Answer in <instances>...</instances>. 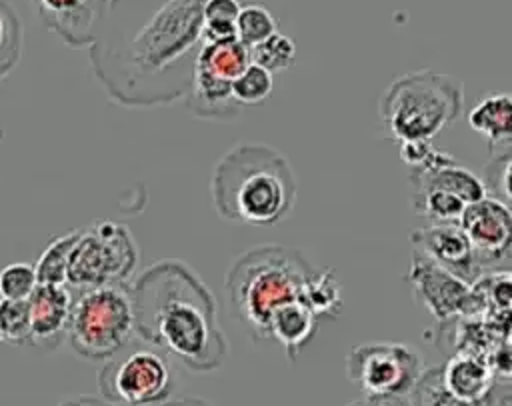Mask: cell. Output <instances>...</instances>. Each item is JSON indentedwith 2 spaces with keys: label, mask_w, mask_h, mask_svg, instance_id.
<instances>
[{
  "label": "cell",
  "mask_w": 512,
  "mask_h": 406,
  "mask_svg": "<svg viewBox=\"0 0 512 406\" xmlns=\"http://www.w3.org/2000/svg\"><path fill=\"white\" fill-rule=\"evenodd\" d=\"M206 0H108L90 64L110 100L154 108L186 98L204 46Z\"/></svg>",
  "instance_id": "1"
},
{
  "label": "cell",
  "mask_w": 512,
  "mask_h": 406,
  "mask_svg": "<svg viewBox=\"0 0 512 406\" xmlns=\"http://www.w3.org/2000/svg\"><path fill=\"white\" fill-rule=\"evenodd\" d=\"M130 292L140 340L194 372H212L224 364L228 342L216 298L186 262H154L130 284Z\"/></svg>",
  "instance_id": "2"
},
{
  "label": "cell",
  "mask_w": 512,
  "mask_h": 406,
  "mask_svg": "<svg viewBox=\"0 0 512 406\" xmlns=\"http://www.w3.org/2000/svg\"><path fill=\"white\" fill-rule=\"evenodd\" d=\"M210 192L220 218L272 226L292 212L298 184L284 154L266 144H238L216 162Z\"/></svg>",
  "instance_id": "3"
},
{
  "label": "cell",
  "mask_w": 512,
  "mask_h": 406,
  "mask_svg": "<svg viewBox=\"0 0 512 406\" xmlns=\"http://www.w3.org/2000/svg\"><path fill=\"white\" fill-rule=\"evenodd\" d=\"M316 270L292 248L262 244L242 252L230 266L224 290L252 340L270 342V320L282 306L302 300Z\"/></svg>",
  "instance_id": "4"
},
{
  "label": "cell",
  "mask_w": 512,
  "mask_h": 406,
  "mask_svg": "<svg viewBox=\"0 0 512 406\" xmlns=\"http://www.w3.org/2000/svg\"><path fill=\"white\" fill-rule=\"evenodd\" d=\"M462 98V86L454 76L422 68L390 82L380 96L378 114L396 142H432L456 122Z\"/></svg>",
  "instance_id": "5"
},
{
  "label": "cell",
  "mask_w": 512,
  "mask_h": 406,
  "mask_svg": "<svg viewBox=\"0 0 512 406\" xmlns=\"http://www.w3.org/2000/svg\"><path fill=\"white\" fill-rule=\"evenodd\" d=\"M68 342L92 362H104L124 350L136 334L130 282L72 290Z\"/></svg>",
  "instance_id": "6"
},
{
  "label": "cell",
  "mask_w": 512,
  "mask_h": 406,
  "mask_svg": "<svg viewBox=\"0 0 512 406\" xmlns=\"http://www.w3.org/2000/svg\"><path fill=\"white\" fill-rule=\"evenodd\" d=\"M102 398L116 406H152L168 400L174 368L168 354L148 342H130L98 370Z\"/></svg>",
  "instance_id": "7"
},
{
  "label": "cell",
  "mask_w": 512,
  "mask_h": 406,
  "mask_svg": "<svg viewBox=\"0 0 512 406\" xmlns=\"http://www.w3.org/2000/svg\"><path fill=\"white\" fill-rule=\"evenodd\" d=\"M138 266V246L126 224L96 220L80 228L68 268V286L84 290L104 284L130 282Z\"/></svg>",
  "instance_id": "8"
},
{
  "label": "cell",
  "mask_w": 512,
  "mask_h": 406,
  "mask_svg": "<svg viewBox=\"0 0 512 406\" xmlns=\"http://www.w3.org/2000/svg\"><path fill=\"white\" fill-rule=\"evenodd\" d=\"M424 372L422 354L404 342H364L346 356V376L364 396H408Z\"/></svg>",
  "instance_id": "9"
},
{
  "label": "cell",
  "mask_w": 512,
  "mask_h": 406,
  "mask_svg": "<svg viewBox=\"0 0 512 406\" xmlns=\"http://www.w3.org/2000/svg\"><path fill=\"white\" fill-rule=\"evenodd\" d=\"M480 270L496 268L512 258V210L500 200L486 196L468 204L460 222Z\"/></svg>",
  "instance_id": "10"
},
{
  "label": "cell",
  "mask_w": 512,
  "mask_h": 406,
  "mask_svg": "<svg viewBox=\"0 0 512 406\" xmlns=\"http://www.w3.org/2000/svg\"><path fill=\"white\" fill-rule=\"evenodd\" d=\"M408 280L426 310L440 322L476 308V292L470 288V282L444 270L416 250L412 254Z\"/></svg>",
  "instance_id": "11"
},
{
  "label": "cell",
  "mask_w": 512,
  "mask_h": 406,
  "mask_svg": "<svg viewBox=\"0 0 512 406\" xmlns=\"http://www.w3.org/2000/svg\"><path fill=\"white\" fill-rule=\"evenodd\" d=\"M38 20L74 48L92 46L100 34L108 0H30Z\"/></svg>",
  "instance_id": "12"
},
{
  "label": "cell",
  "mask_w": 512,
  "mask_h": 406,
  "mask_svg": "<svg viewBox=\"0 0 512 406\" xmlns=\"http://www.w3.org/2000/svg\"><path fill=\"white\" fill-rule=\"evenodd\" d=\"M410 242L416 252L458 278L466 282L478 278L480 268L472 244L460 224H432L428 228H418L410 234Z\"/></svg>",
  "instance_id": "13"
},
{
  "label": "cell",
  "mask_w": 512,
  "mask_h": 406,
  "mask_svg": "<svg viewBox=\"0 0 512 406\" xmlns=\"http://www.w3.org/2000/svg\"><path fill=\"white\" fill-rule=\"evenodd\" d=\"M74 292L66 284H38L28 298L30 346L52 350L68 338Z\"/></svg>",
  "instance_id": "14"
},
{
  "label": "cell",
  "mask_w": 512,
  "mask_h": 406,
  "mask_svg": "<svg viewBox=\"0 0 512 406\" xmlns=\"http://www.w3.org/2000/svg\"><path fill=\"white\" fill-rule=\"evenodd\" d=\"M410 190H444L466 204H474L488 196L480 176L456 162L452 154L438 148H434L422 166L410 168Z\"/></svg>",
  "instance_id": "15"
},
{
  "label": "cell",
  "mask_w": 512,
  "mask_h": 406,
  "mask_svg": "<svg viewBox=\"0 0 512 406\" xmlns=\"http://www.w3.org/2000/svg\"><path fill=\"white\" fill-rule=\"evenodd\" d=\"M440 368L442 382L452 394L472 402L486 400L488 396H492L496 376L488 358L480 356L478 352H458L452 358H448Z\"/></svg>",
  "instance_id": "16"
},
{
  "label": "cell",
  "mask_w": 512,
  "mask_h": 406,
  "mask_svg": "<svg viewBox=\"0 0 512 406\" xmlns=\"http://www.w3.org/2000/svg\"><path fill=\"white\" fill-rule=\"evenodd\" d=\"M470 128L492 148L512 144V92H492L468 112Z\"/></svg>",
  "instance_id": "17"
},
{
  "label": "cell",
  "mask_w": 512,
  "mask_h": 406,
  "mask_svg": "<svg viewBox=\"0 0 512 406\" xmlns=\"http://www.w3.org/2000/svg\"><path fill=\"white\" fill-rule=\"evenodd\" d=\"M318 320L320 318L302 300L290 302L274 312L270 320V340L280 342L294 362L302 348L314 338Z\"/></svg>",
  "instance_id": "18"
},
{
  "label": "cell",
  "mask_w": 512,
  "mask_h": 406,
  "mask_svg": "<svg viewBox=\"0 0 512 406\" xmlns=\"http://www.w3.org/2000/svg\"><path fill=\"white\" fill-rule=\"evenodd\" d=\"M250 64V48L244 46L238 38L226 42H204L198 52L194 72L224 84H232Z\"/></svg>",
  "instance_id": "19"
},
{
  "label": "cell",
  "mask_w": 512,
  "mask_h": 406,
  "mask_svg": "<svg viewBox=\"0 0 512 406\" xmlns=\"http://www.w3.org/2000/svg\"><path fill=\"white\" fill-rule=\"evenodd\" d=\"M78 238H80V228L60 234L46 244L44 252L40 254V258L34 264L38 284H66L68 282V268H70L72 252L78 244Z\"/></svg>",
  "instance_id": "20"
},
{
  "label": "cell",
  "mask_w": 512,
  "mask_h": 406,
  "mask_svg": "<svg viewBox=\"0 0 512 406\" xmlns=\"http://www.w3.org/2000/svg\"><path fill=\"white\" fill-rule=\"evenodd\" d=\"M302 302L318 318H336L342 310V286L332 268L316 270L308 280Z\"/></svg>",
  "instance_id": "21"
},
{
  "label": "cell",
  "mask_w": 512,
  "mask_h": 406,
  "mask_svg": "<svg viewBox=\"0 0 512 406\" xmlns=\"http://www.w3.org/2000/svg\"><path fill=\"white\" fill-rule=\"evenodd\" d=\"M410 206L414 214L436 224H458L468 204L444 190H410Z\"/></svg>",
  "instance_id": "22"
},
{
  "label": "cell",
  "mask_w": 512,
  "mask_h": 406,
  "mask_svg": "<svg viewBox=\"0 0 512 406\" xmlns=\"http://www.w3.org/2000/svg\"><path fill=\"white\" fill-rule=\"evenodd\" d=\"M490 400H492V396H488L486 400L472 402V400H464V398L452 394L442 382L440 366L426 370L410 394L412 406H490Z\"/></svg>",
  "instance_id": "23"
},
{
  "label": "cell",
  "mask_w": 512,
  "mask_h": 406,
  "mask_svg": "<svg viewBox=\"0 0 512 406\" xmlns=\"http://www.w3.org/2000/svg\"><path fill=\"white\" fill-rule=\"evenodd\" d=\"M22 56V24L16 10L0 0V80H4Z\"/></svg>",
  "instance_id": "24"
},
{
  "label": "cell",
  "mask_w": 512,
  "mask_h": 406,
  "mask_svg": "<svg viewBox=\"0 0 512 406\" xmlns=\"http://www.w3.org/2000/svg\"><path fill=\"white\" fill-rule=\"evenodd\" d=\"M276 32V18L268 8H264L262 4L242 6L236 22V36L244 46L252 48Z\"/></svg>",
  "instance_id": "25"
},
{
  "label": "cell",
  "mask_w": 512,
  "mask_h": 406,
  "mask_svg": "<svg viewBox=\"0 0 512 406\" xmlns=\"http://www.w3.org/2000/svg\"><path fill=\"white\" fill-rule=\"evenodd\" d=\"M250 58L254 64L262 66L268 72H282L288 70L296 60V46L290 36L286 34H272L264 42L250 48Z\"/></svg>",
  "instance_id": "26"
},
{
  "label": "cell",
  "mask_w": 512,
  "mask_h": 406,
  "mask_svg": "<svg viewBox=\"0 0 512 406\" xmlns=\"http://www.w3.org/2000/svg\"><path fill=\"white\" fill-rule=\"evenodd\" d=\"M484 186L488 196L500 200L512 210V144L500 148L484 168Z\"/></svg>",
  "instance_id": "27"
},
{
  "label": "cell",
  "mask_w": 512,
  "mask_h": 406,
  "mask_svg": "<svg viewBox=\"0 0 512 406\" xmlns=\"http://www.w3.org/2000/svg\"><path fill=\"white\" fill-rule=\"evenodd\" d=\"M0 336L2 342L14 346H30V310L28 300H2L0 298Z\"/></svg>",
  "instance_id": "28"
},
{
  "label": "cell",
  "mask_w": 512,
  "mask_h": 406,
  "mask_svg": "<svg viewBox=\"0 0 512 406\" xmlns=\"http://www.w3.org/2000/svg\"><path fill=\"white\" fill-rule=\"evenodd\" d=\"M272 86H274L272 72L252 62L232 82V94L240 106H256V104H262L272 94Z\"/></svg>",
  "instance_id": "29"
},
{
  "label": "cell",
  "mask_w": 512,
  "mask_h": 406,
  "mask_svg": "<svg viewBox=\"0 0 512 406\" xmlns=\"http://www.w3.org/2000/svg\"><path fill=\"white\" fill-rule=\"evenodd\" d=\"M36 288H38V276L32 264L14 262L0 270L2 300H28Z\"/></svg>",
  "instance_id": "30"
},
{
  "label": "cell",
  "mask_w": 512,
  "mask_h": 406,
  "mask_svg": "<svg viewBox=\"0 0 512 406\" xmlns=\"http://www.w3.org/2000/svg\"><path fill=\"white\" fill-rule=\"evenodd\" d=\"M240 10H242V4L238 0H206L204 22L236 26Z\"/></svg>",
  "instance_id": "31"
},
{
  "label": "cell",
  "mask_w": 512,
  "mask_h": 406,
  "mask_svg": "<svg viewBox=\"0 0 512 406\" xmlns=\"http://www.w3.org/2000/svg\"><path fill=\"white\" fill-rule=\"evenodd\" d=\"M432 152H434V146L428 140H406V142H400V158L410 168L422 166L430 158Z\"/></svg>",
  "instance_id": "32"
},
{
  "label": "cell",
  "mask_w": 512,
  "mask_h": 406,
  "mask_svg": "<svg viewBox=\"0 0 512 406\" xmlns=\"http://www.w3.org/2000/svg\"><path fill=\"white\" fill-rule=\"evenodd\" d=\"M346 406H412L406 396H364Z\"/></svg>",
  "instance_id": "33"
},
{
  "label": "cell",
  "mask_w": 512,
  "mask_h": 406,
  "mask_svg": "<svg viewBox=\"0 0 512 406\" xmlns=\"http://www.w3.org/2000/svg\"><path fill=\"white\" fill-rule=\"evenodd\" d=\"M60 406H116L108 402L106 398H96V396H76L70 400H64Z\"/></svg>",
  "instance_id": "34"
},
{
  "label": "cell",
  "mask_w": 512,
  "mask_h": 406,
  "mask_svg": "<svg viewBox=\"0 0 512 406\" xmlns=\"http://www.w3.org/2000/svg\"><path fill=\"white\" fill-rule=\"evenodd\" d=\"M152 406H212L208 400L204 398H176V400H164V402H158V404H152Z\"/></svg>",
  "instance_id": "35"
},
{
  "label": "cell",
  "mask_w": 512,
  "mask_h": 406,
  "mask_svg": "<svg viewBox=\"0 0 512 406\" xmlns=\"http://www.w3.org/2000/svg\"><path fill=\"white\" fill-rule=\"evenodd\" d=\"M490 406H512V394H506V396H500V398H492L490 400Z\"/></svg>",
  "instance_id": "36"
},
{
  "label": "cell",
  "mask_w": 512,
  "mask_h": 406,
  "mask_svg": "<svg viewBox=\"0 0 512 406\" xmlns=\"http://www.w3.org/2000/svg\"><path fill=\"white\" fill-rule=\"evenodd\" d=\"M0 342H2V336H0Z\"/></svg>",
  "instance_id": "37"
}]
</instances>
